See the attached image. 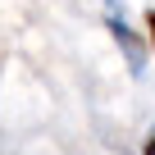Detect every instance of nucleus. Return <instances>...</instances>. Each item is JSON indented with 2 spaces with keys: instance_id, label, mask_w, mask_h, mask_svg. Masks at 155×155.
<instances>
[{
  "instance_id": "obj_1",
  "label": "nucleus",
  "mask_w": 155,
  "mask_h": 155,
  "mask_svg": "<svg viewBox=\"0 0 155 155\" xmlns=\"http://www.w3.org/2000/svg\"><path fill=\"white\" fill-rule=\"evenodd\" d=\"M110 32H114V41L123 46V55H128V68H132V73H141V68H146V46L137 41V32H132V28H128L119 14H110Z\"/></svg>"
},
{
  "instance_id": "obj_2",
  "label": "nucleus",
  "mask_w": 155,
  "mask_h": 155,
  "mask_svg": "<svg viewBox=\"0 0 155 155\" xmlns=\"http://www.w3.org/2000/svg\"><path fill=\"white\" fill-rule=\"evenodd\" d=\"M146 37H150V55H155V9L146 14Z\"/></svg>"
},
{
  "instance_id": "obj_3",
  "label": "nucleus",
  "mask_w": 155,
  "mask_h": 155,
  "mask_svg": "<svg viewBox=\"0 0 155 155\" xmlns=\"http://www.w3.org/2000/svg\"><path fill=\"white\" fill-rule=\"evenodd\" d=\"M146 155H155V137H146Z\"/></svg>"
}]
</instances>
